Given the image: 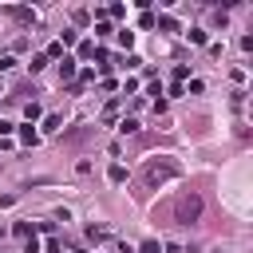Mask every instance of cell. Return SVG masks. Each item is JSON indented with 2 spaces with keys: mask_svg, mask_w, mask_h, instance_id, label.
Segmentation results:
<instances>
[{
  "mask_svg": "<svg viewBox=\"0 0 253 253\" xmlns=\"http://www.w3.org/2000/svg\"><path fill=\"white\" fill-rule=\"evenodd\" d=\"M186 40H190V43H198V47H202V43H206V32H202V28H190V32H186Z\"/></svg>",
  "mask_w": 253,
  "mask_h": 253,
  "instance_id": "10",
  "label": "cell"
},
{
  "mask_svg": "<svg viewBox=\"0 0 253 253\" xmlns=\"http://www.w3.org/2000/svg\"><path fill=\"white\" fill-rule=\"evenodd\" d=\"M0 95H4V87H0Z\"/></svg>",
  "mask_w": 253,
  "mask_h": 253,
  "instance_id": "27",
  "label": "cell"
},
{
  "mask_svg": "<svg viewBox=\"0 0 253 253\" xmlns=\"http://www.w3.org/2000/svg\"><path fill=\"white\" fill-rule=\"evenodd\" d=\"M115 115H119V103H107V111H103V123H115Z\"/></svg>",
  "mask_w": 253,
  "mask_h": 253,
  "instance_id": "18",
  "label": "cell"
},
{
  "mask_svg": "<svg viewBox=\"0 0 253 253\" xmlns=\"http://www.w3.org/2000/svg\"><path fill=\"white\" fill-rule=\"evenodd\" d=\"M107 178H111L115 186H119V182H126V166H119V162H115V166L107 170Z\"/></svg>",
  "mask_w": 253,
  "mask_h": 253,
  "instance_id": "6",
  "label": "cell"
},
{
  "mask_svg": "<svg viewBox=\"0 0 253 253\" xmlns=\"http://www.w3.org/2000/svg\"><path fill=\"white\" fill-rule=\"evenodd\" d=\"M24 115H28V123H32V119H40V103H36V99H32V103H28V107H24Z\"/></svg>",
  "mask_w": 253,
  "mask_h": 253,
  "instance_id": "17",
  "label": "cell"
},
{
  "mask_svg": "<svg viewBox=\"0 0 253 253\" xmlns=\"http://www.w3.org/2000/svg\"><path fill=\"white\" fill-rule=\"evenodd\" d=\"M138 253H162V245L150 237V241H142V245H138Z\"/></svg>",
  "mask_w": 253,
  "mask_h": 253,
  "instance_id": "15",
  "label": "cell"
},
{
  "mask_svg": "<svg viewBox=\"0 0 253 253\" xmlns=\"http://www.w3.org/2000/svg\"><path fill=\"white\" fill-rule=\"evenodd\" d=\"M158 28H162V32H178V20H174V16H158Z\"/></svg>",
  "mask_w": 253,
  "mask_h": 253,
  "instance_id": "9",
  "label": "cell"
},
{
  "mask_svg": "<svg viewBox=\"0 0 253 253\" xmlns=\"http://www.w3.org/2000/svg\"><path fill=\"white\" fill-rule=\"evenodd\" d=\"M75 71H79V59H75V55H63V63H59V79L67 83V79H75Z\"/></svg>",
  "mask_w": 253,
  "mask_h": 253,
  "instance_id": "3",
  "label": "cell"
},
{
  "mask_svg": "<svg viewBox=\"0 0 253 253\" xmlns=\"http://www.w3.org/2000/svg\"><path fill=\"white\" fill-rule=\"evenodd\" d=\"M119 43H123V47H130V43H134V32H130V28H123V32H119Z\"/></svg>",
  "mask_w": 253,
  "mask_h": 253,
  "instance_id": "16",
  "label": "cell"
},
{
  "mask_svg": "<svg viewBox=\"0 0 253 253\" xmlns=\"http://www.w3.org/2000/svg\"><path fill=\"white\" fill-rule=\"evenodd\" d=\"M47 63H51V59H47V55H32V63H28V67H32V71H43V67H47Z\"/></svg>",
  "mask_w": 253,
  "mask_h": 253,
  "instance_id": "14",
  "label": "cell"
},
{
  "mask_svg": "<svg viewBox=\"0 0 253 253\" xmlns=\"http://www.w3.org/2000/svg\"><path fill=\"white\" fill-rule=\"evenodd\" d=\"M95 55V40H87V43H79V55L75 59H91Z\"/></svg>",
  "mask_w": 253,
  "mask_h": 253,
  "instance_id": "11",
  "label": "cell"
},
{
  "mask_svg": "<svg viewBox=\"0 0 253 253\" xmlns=\"http://www.w3.org/2000/svg\"><path fill=\"white\" fill-rule=\"evenodd\" d=\"M95 36H111V24L107 20H95Z\"/></svg>",
  "mask_w": 253,
  "mask_h": 253,
  "instance_id": "20",
  "label": "cell"
},
{
  "mask_svg": "<svg viewBox=\"0 0 253 253\" xmlns=\"http://www.w3.org/2000/svg\"><path fill=\"white\" fill-rule=\"evenodd\" d=\"M43 55H47V59H63V43H59V40H55V43H51V47H47V51H43Z\"/></svg>",
  "mask_w": 253,
  "mask_h": 253,
  "instance_id": "13",
  "label": "cell"
},
{
  "mask_svg": "<svg viewBox=\"0 0 253 253\" xmlns=\"http://www.w3.org/2000/svg\"><path fill=\"white\" fill-rule=\"evenodd\" d=\"M182 174V166L174 162V158H150L146 162V170H142V178H146V186L154 190V186H162V182H170V178H178Z\"/></svg>",
  "mask_w": 253,
  "mask_h": 253,
  "instance_id": "1",
  "label": "cell"
},
{
  "mask_svg": "<svg viewBox=\"0 0 253 253\" xmlns=\"http://www.w3.org/2000/svg\"><path fill=\"white\" fill-rule=\"evenodd\" d=\"M16 130V123H8V119H0V134H12Z\"/></svg>",
  "mask_w": 253,
  "mask_h": 253,
  "instance_id": "25",
  "label": "cell"
},
{
  "mask_svg": "<svg viewBox=\"0 0 253 253\" xmlns=\"http://www.w3.org/2000/svg\"><path fill=\"white\" fill-rule=\"evenodd\" d=\"M24 253H40V241H36V237H28V241H24Z\"/></svg>",
  "mask_w": 253,
  "mask_h": 253,
  "instance_id": "23",
  "label": "cell"
},
{
  "mask_svg": "<svg viewBox=\"0 0 253 253\" xmlns=\"http://www.w3.org/2000/svg\"><path fill=\"white\" fill-rule=\"evenodd\" d=\"M198 217H202V198H198L194 190L178 194V202H174V221L190 225V221H198Z\"/></svg>",
  "mask_w": 253,
  "mask_h": 253,
  "instance_id": "2",
  "label": "cell"
},
{
  "mask_svg": "<svg viewBox=\"0 0 253 253\" xmlns=\"http://www.w3.org/2000/svg\"><path fill=\"white\" fill-rule=\"evenodd\" d=\"M186 75H190V67H186V63H178V67H174V83H182Z\"/></svg>",
  "mask_w": 253,
  "mask_h": 253,
  "instance_id": "21",
  "label": "cell"
},
{
  "mask_svg": "<svg viewBox=\"0 0 253 253\" xmlns=\"http://www.w3.org/2000/svg\"><path fill=\"white\" fill-rule=\"evenodd\" d=\"M103 16H111V20H123V16H126V8H123V4H111Z\"/></svg>",
  "mask_w": 253,
  "mask_h": 253,
  "instance_id": "12",
  "label": "cell"
},
{
  "mask_svg": "<svg viewBox=\"0 0 253 253\" xmlns=\"http://www.w3.org/2000/svg\"><path fill=\"white\" fill-rule=\"evenodd\" d=\"M16 138H20L24 146H36V142H40V130H32V123H24V126H16Z\"/></svg>",
  "mask_w": 253,
  "mask_h": 253,
  "instance_id": "4",
  "label": "cell"
},
{
  "mask_svg": "<svg viewBox=\"0 0 253 253\" xmlns=\"http://www.w3.org/2000/svg\"><path fill=\"white\" fill-rule=\"evenodd\" d=\"M119 253H134V249H130V245H119Z\"/></svg>",
  "mask_w": 253,
  "mask_h": 253,
  "instance_id": "26",
  "label": "cell"
},
{
  "mask_svg": "<svg viewBox=\"0 0 253 253\" xmlns=\"http://www.w3.org/2000/svg\"><path fill=\"white\" fill-rule=\"evenodd\" d=\"M87 237H91V241H95V245H99V241H103V237H107V229H95V225H91V229H87Z\"/></svg>",
  "mask_w": 253,
  "mask_h": 253,
  "instance_id": "22",
  "label": "cell"
},
{
  "mask_svg": "<svg viewBox=\"0 0 253 253\" xmlns=\"http://www.w3.org/2000/svg\"><path fill=\"white\" fill-rule=\"evenodd\" d=\"M8 16H16L20 24H36V12L32 8H8Z\"/></svg>",
  "mask_w": 253,
  "mask_h": 253,
  "instance_id": "5",
  "label": "cell"
},
{
  "mask_svg": "<svg viewBox=\"0 0 253 253\" xmlns=\"http://www.w3.org/2000/svg\"><path fill=\"white\" fill-rule=\"evenodd\" d=\"M16 237H24V241L36 237V225H32V221H16Z\"/></svg>",
  "mask_w": 253,
  "mask_h": 253,
  "instance_id": "7",
  "label": "cell"
},
{
  "mask_svg": "<svg viewBox=\"0 0 253 253\" xmlns=\"http://www.w3.org/2000/svg\"><path fill=\"white\" fill-rule=\"evenodd\" d=\"M119 130H123V134H134V130H138V123H134V119H123V123H119Z\"/></svg>",
  "mask_w": 253,
  "mask_h": 253,
  "instance_id": "19",
  "label": "cell"
},
{
  "mask_svg": "<svg viewBox=\"0 0 253 253\" xmlns=\"http://www.w3.org/2000/svg\"><path fill=\"white\" fill-rule=\"evenodd\" d=\"M12 67H16V59H12V55H4V59H0V71H12Z\"/></svg>",
  "mask_w": 253,
  "mask_h": 253,
  "instance_id": "24",
  "label": "cell"
},
{
  "mask_svg": "<svg viewBox=\"0 0 253 253\" xmlns=\"http://www.w3.org/2000/svg\"><path fill=\"white\" fill-rule=\"evenodd\" d=\"M59 123H63V119H59L55 111H51V115H43V130H47V134H51V130H59Z\"/></svg>",
  "mask_w": 253,
  "mask_h": 253,
  "instance_id": "8",
  "label": "cell"
}]
</instances>
